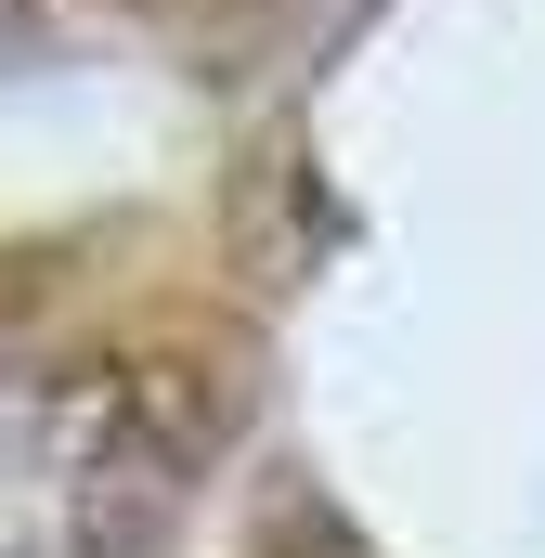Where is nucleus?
<instances>
[{"mask_svg":"<svg viewBox=\"0 0 545 558\" xmlns=\"http://www.w3.org/2000/svg\"><path fill=\"white\" fill-rule=\"evenodd\" d=\"M182 520V428L118 364L0 377V558H156Z\"/></svg>","mask_w":545,"mask_h":558,"instance_id":"obj_1","label":"nucleus"}]
</instances>
